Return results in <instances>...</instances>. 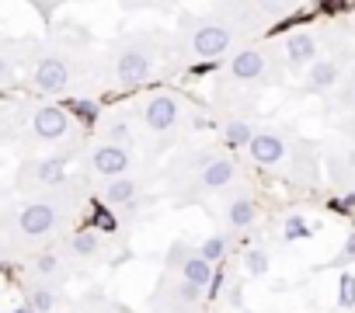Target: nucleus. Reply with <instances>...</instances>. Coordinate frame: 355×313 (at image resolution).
<instances>
[{
  "mask_svg": "<svg viewBox=\"0 0 355 313\" xmlns=\"http://www.w3.org/2000/svg\"><path fill=\"white\" fill-rule=\"evenodd\" d=\"M32 132L39 139H46V143H56V139H63L70 132V115L60 105H42L32 115Z\"/></svg>",
  "mask_w": 355,
  "mask_h": 313,
  "instance_id": "9b49d317",
  "label": "nucleus"
},
{
  "mask_svg": "<svg viewBox=\"0 0 355 313\" xmlns=\"http://www.w3.org/2000/svg\"><path fill=\"white\" fill-rule=\"evenodd\" d=\"M268 265H272V258H268L265 247H248V251H244V271H248V278L268 275Z\"/></svg>",
  "mask_w": 355,
  "mask_h": 313,
  "instance_id": "4be33fe9",
  "label": "nucleus"
},
{
  "mask_svg": "<svg viewBox=\"0 0 355 313\" xmlns=\"http://www.w3.org/2000/svg\"><path fill=\"white\" fill-rule=\"evenodd\" d=\"M25 306H32L35 313H53V310H56V292H53L49 285H28Z\"/></svg>",
  "mask_w": 355,
  "mask_h": 313,
  "instance_id": "412c9836",
  "label": "nucleus"
},
{
  "mask_svg": "<svg viewBox=\"0 0 355 313\" xmlns=\"http://www.w3.org/2000/svg\"><path fill=\"white\" fill-rule=\"evenodd\" d=\"M223 220H227V230L230 233H241V230H248L254 220H258V202L244 192V195H234L230 202H227V209H223Z\"/></svg>",
  "mask_w": 355,
  "mask_h": 313,
  "instance_id": "ddd939ff",
  "label": "nucleus"
},
{
  "mask_svg": "<svg viewBox=\"0 0 355 313\" xmlns=\"http://www.w3.org/2000/svg\"><path fill=\"white\" fill-rule=\"evenodd\" d=\"M338 80H341V60H338V56H320V60L306 70L303 91H306V94H327L331 87H338Z\"/></svg>",
  "mask_w": 355,
  "mask_h": 313,
  "instance_id": "f8f14e48",
  "label": "nucleus"
},
{
  "mask_svg": "<svg viewBox=\"0 0 355 313\" xmlns=\"http://www.w3.org/2000/svg\"><path fill=\"white\" fill-rule=\"evenodd\" d=\"M237 161L234 156H223V153H213V150H202L196 153V168L189 175V181L182 185L185 192H196V195H213V192H227L237 185Z\"/></svg>",
  "mask_w": 355,
  "mask_h": 313,
  "instance_id": "f257e3e1",
  "label": "nucleus"
},
{
  "mask_svg": "<svg viewBox=\"0 0 355 313\" xmlns=\"http://www.w3.org/2000/svg\"><path fill=\"white\" fill-rule=\"evenodd\" d=\"M199 258L209 261V265H220L227 258V233H213L199 244Z\"/></svg>",
  "mask_w": 355,
  "mask_h": 313,
  "instance_id": "5701e85b",
  "label": "nucleus"
},
{
  "mask_svg": "<svg viewBox=\"0 0 355 313\" xmlns=\"http://www.w3.org/2000/svg\"><path fill=\"white\" fill-rule=\"evenodd\" d=\"M150 73H153V46H146V39H136V42H129L115 53L112 77H115L119 87H136Z\"/></svg>",
  "mask_w": 355,
  "mask_h": 313,
  "instance_id": "7ed1b4c3",
  "label": "nucleus"
},
{
  "mask_svg": "<svg viewBox=\"0 0 355 313\" xmlns=\"http://www.w3.org/2000/svg\"><path fill=\"white\" fill-rule=\"evenodd\" d=\"M234 46V25L223 18L189 21L185 25V53L196 60H216Z\"/></svg>",
  "mask_w": 355,
  "mask_h": 313,
  "instance_id": "f03ea898",
  "label": "nucleus"
},
{
  "mask_svg": "<svg viewBox=\"0 0 355 313\" xmlns=\"http://www.w3.org/2000/svg\"><path fill=\"white\" fill-rule=\"evenodd\" d=\"M338 101H341V108L355 111V70L345 77V84H341V91H338Z\"/></svg>",
  "mask_w": 355,
  "mask_h": 313,
  "instance_id": "cd10ccee",
  "label": "nucleus"
},
{
  "mask_svg": "<svg viewBox=\"0 0 355 313\" xmlns=\"http://www.w3.org/2000/svg\"><path fill=\"white\" fill-rule=\"evenodd\" d=\"M15 77V66H11V60L8 56H0V84H8Z\"/></svg>",
  "mask_w": 355,
  "mask_h": 313,
  "instance_id": "2f4dec72",
  "label": "nucleus"
},
{
  "mask_svg": "<svg viewBox=\"0 0 355 313\" xmlns=\"http://www.w3.org/2000/svg\"><path fill=\"white\" fill-rule=\"evenodd\" d=\"M73 111H77V118H84V122H94V118H98V105H94V101H73Z\"/></svg>",
  "mask_w": 355,
  "mask_h": 313,
  "instance_id": "7c9ffc66",
  "label": "nucleus"
},
{
  "mask_svg": "<svg viewBox=\"0 0 355 313\" xmlns=\"http://www.w3.org/2000/svg\"><path fill=\"white\" fill-rule=\"evenodd\" d=\"M101 143H112V146H122V150L132 153V146H136V129H132V122H129L125 115L105 118V139H101Z\"/></svg>",
  "mask_w": 355,
  "mask_h": 313,
  "instance_id": "2eb2a0df",
  "label": "nucleus"
},
{
  "mask_svg": "<svg viewBox=\"0 0 355 313\" xmlns=\"http://www.w3.org/2000/svg\"><path fill=\"white\" fill-rule=\"evenodd\" d=\"M139 115H143V125L153 136H167V132L178 129V122H182V101L171 91H153V94H146Z\"/></svg>",
  "mask_w": 355,
  "mask_h": 313,
  "instance_id": "20e7f679",
  "label": "nucleus"
},
{
  "mask_svg": "<svg viewBox=\"0 0 355 313\" xmlns=\"http://www.w3.org/2000/svg\"><path fill=\"white\" fill-rule=\"evenodd\" d=\"M178 278H185V282H192V285H199V289H209V285L216 282V265L202 261L199 251H196V254L189 258V265L178 271Z\"/></svg>",
  "mask_w": 355,
  "mask_h": 313,
  "instance_id": "f3484780",
  "label": "nucleus"
},
{
  "mask_svg": "<svg viewBox=\"0 0 355 313\" xmlns=\"http://www.w3.org/2000/svg\"><path fill=\"white\" fill-rule=\"evenodd\" d=\"M202 296H206V289H199V285H192V282H185V278H178L174 289H171V299L182 306L185 313H196L199 303H202Z\"/></svg>",
  "mask_w": 355,
  "mask_h": 313,
  "instance_id": "aec40b11",
  "label": "nucleus"
},
{
  "mask_svg": "<svg viewBox=\"0 0 355 313\" xmlns=\"http://www.w3.org/2000/svg\"><path fill=\"white\" fill-rule=\"evenodd\" d=\"M282 60H286L289 70H310V66L320 60L317 39H313L310 32H293V35H286V42H282Z\"/></svg>",
  "mask_w": 355,
  "mask_h": 313,
  "instance_id": "1a4fd4ad",
  "label": "nucleus"
},
{
  "mask_svg": "<svg viewBox=\"0 0 355 313\" xmlns=\"http://www.w3.org/2000/svg\"><path fill=\"white\" fill-rule=\"evenodd\" d=\"M227 73H230V80H237V84H261V80L272 77L268 53L258 49V46H244V49H237V53L230 56Z\"/></svg>",
  "mask_w": 355,
  "mask_h": 313,
  "instance_id": "39448f33",
  "label": "nucleus"
},
{
  "mask_svg": "<svg viewBox=\"0 0 355 313\" xmlns=\"http://www.w3.org/2000/svg\"><path fill=\"white\" fill-rule=\"evenodd\" d=\"M139 195V181L129 175V178H115V181H105L101 188V202L105 206H132Z\"/></svg>",
  "mask_w": 355,
  "mask_h": 313,
  "instance_id": "4468645a",
  "label": "nucleus"
},
{
  "mask_svg": "<svg viewBox=\"0 0 355 313\" xmlns=\"http://www.w3.org/2000/svg\"><path fill=\"white\" fill-rule=\"evenodd\" d=\"M248 153H251V161L258 168H279L286 161V136L279 129H272V125H258Z\"/></svg>",
  "mask_w": 355,
  "mask_h": 313,
  "instance_id": "0eeeda50",
  "label": "nucleus"
},
{
  "mask_svg": "<svg viewBox=\"0 0 355 313\" xmlns=\"http://www.w3.org/2000/svg\"><path fill=\"white\" fill-rule=\"evenodd\" d=\"M352 261H355V230L348 233L345 247H341V251L334 254V261H331V265H334V268H341V265H352Z\"/></svg>",
  "mask_w": 355,
  "mask_h": 313,
  "instance_id": "c756f323",
  "label": "nucleus"
},
{
  "mask_svg": "<svg viewBox=\"0 0 355 313\" xmlns=\"http://www.w3.org/2000/svg\"><path fill=\"white\" fill-rule=\"evenodd\" d=\"M310 233V226L303 223V216H286V223H282V240H300V237H306Z\"/></svg>",
  "mask_w": 355,
  "mask_h": 313,
  "instance_id": "a878e982",
  "label": "nucleus"
},
{
  "mask_svg": "<svg viewBox=\"0 0 355 313\" xmlns=\"http://www.w3.org/2000/svg\"><path fill=\"white\" fill-rule=\"evenodd\" d=\"M192 254H196V251H192L185 240H174V244H171V251H167V258H164V268L178 275V271H182V268L189 265V258H192Z\"/></svg>",
  "mask_w": 355,
  "mask_h": 313,
  "instance_id": "b1692460",
  "label": "nucleus"
},
{
  "mask_svg": "<svg viewBox=\"0 0 355 313\" xmlns=\"http://www.w3.org/2000/svg\"><path fill=\"white\" fill-rule=\"evenodd\" d=\"M254 132H258V125H251L248 118H227L220 125V139L227 146H234V150H248L251 139H254Z\"/></svg>",
  "mask_w": 355,
  "mask_h": 313,
  "instance_id": "dca6fc26",
  "label": "nucleus"
},
{
  "mask_svg": "<svg viewBox=\"0 0 355 313\" xmlns=\"http://www.w3.org/2000/svg\"><path fill=\"white\" fill-rule=\"evenodd\" d=\"M87 164H91V171L98 175V178H105V181H115V178H129V171H132V153L129 150H122V146H112V143H98L94 150H91V156H87Z\"/></svg>",
  "mask_w": 355,
  "mask_h": 313,
  "instance_id": "423d86ee",
  "label": "nucleus"
},
{
  "mask_svg": "<svg viewBox=\"0 0 355 313\" xmlns=\"http://www.w3.org/2000/svg\"><path fill=\"white\" fill-rule=\"evenodd\" d=\"M28 178L39 181V185H60V181L67 178V161H63V156H49V161H39V164H32Z\"/></svg>",
  "mask_w": 355,
  "mask_h": 313,
  "instance_id": "a211bd4d",
  "label": "nucleus"
},
{
  "mask_svg": "<svg viewBox=\"0 0 355 313\" xmlns=\"http://www.w3.org/2000/svg\"><path fill=\"white\" fill-rule=\"evenodd\" d=\"M338 306L341 310H355V275L352 271L338 275Z\"/></svg>",
  "mask_w": 355,
  "mask_h": 313,
  "instance_id": "393cba45",
  "label": "nucleus"
},
{
  "mask_svg": "<svg viewBox=\"0 0 355 313\" xmlns=\"http://www.w3.org/2000/svg\"><path fill=\"white\" fill-rule=\"evenodd\" d=\"M334 175L345 181V185H355V150H348L345 156H338V168Z\"/></svg>",
  "mask_w": 355,
  "mask_h": 313,
  "instance_id": "bb28decb",
  "label": "nucleus"
},
{
  "mask_svg": "<svg viewBox=\"0 0 355 313\" xmlns=\"http://www.w3.org/2000/svg\"><path fill=\"white\" fill-rule=\"evenodd\" d=\"M35 271H39V275H56V271H60V258H56L53 251L39 254V258H35Z\"/></svg>",
  "mask_w": 355,
  "mask_h": 313,
  "instance_id": "c85d7f7f",
  "label": "nucleus"
},
{
  "mask_svg": "<svg viewBox=\"0 0 355 313\" xmlns=\"http://www.w3.org/2000/svg\"><path fill=\"white\" fill-rule=\"evenodd\" d=\"M70 254L80 258V261H91L101 254V233L98 230H80L70 237Z\"/></svg>",
  "mask_w": 355,
  "mask_h": 313,
  "instance_id": "6ab92c4d",
  "label": "nucleus"
},
{
  "mask_svg": "<svg viewBox=\"0 0 355 313\" xmlns=\"http://www.w3.org/2000/svg\"><path fill=\"white\" fill-rule=\"evenodd\" d=\"M60 226V209L53 202H28L18 213V230L25 237H46Z\"/></svg>",
  "mask_w": 355,
  "mask_h": 313,
  "instance_id": "6e6552de",
  "label": "nucleus"
},
{
  "mask_svg": "<svg viewBox=\"0 0 355 313\" xmlns=\"http://www.w3.org/2000/svg\"><path fill=\"white\" fill-rule=\"evenodd\" d=\"M11 313H35L32 306H18V310H11Z\"/></svg>",
  "mask_w": 355,
  "mask_h": 313,
  "instance_id": "473e14b6",
  "label": "nucleus"
},
{
  "mask_svg": "<svg viewBox=\"0 0 355 313\" xmlns=\"http://www.w3.org/2000/svg\"><path fill=\"white\" fill-rule=\"evenodd\" d=\"M32 84H35L42 94H60V91H67V84H70V63L60 60V56L39 60V66H35V73H32Z\"/></svg>",
  "mask_w": 355,
  "mask_h": 313,
  "instance_id": "9d476101",
  "label": "nucleus"
},
{
  "mask_svg": "<svg viewBox=\"0 0 355 313\" xmlns=\"http://www.w3.org/2000/svg\"><path fill=\"white\" fill-rule=\"evenodd\" d=\"M119 313H129V310H119Z\"/></svg>",
  "mask_w": 355,
  "mask_h": 313,
  "instance_id": "72a5a7b5",
  "label": "nucleus"
}]
</instances>
